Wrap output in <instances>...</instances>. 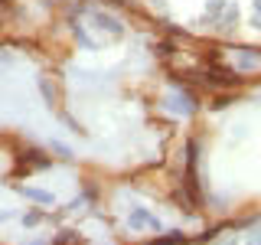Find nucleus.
<instances>
[{
	"mask_svg": "<svg viewBox=\"0 0 261 245\" xmlns=\"http://www.w3.org/2000/svg\"><path fill=\"white\" fill-rule=\"evenodd\" d=\"M179 242H183V235H179V232H170L167 239H153L150 245H179Z\"/></svg>",
	"mask_w": 261,
	"mask_h": 245,
	"instance_id": "obj_1",
	"label": "nucleus"
},
{
	"mask_svg": "<svg viewBox=\"0 0 261 245\" xmlns=\"http://www.w3.org/2000/svg\"><path fill=\"white\" fill-rule=\"evenodd\" d=\"M27 196H33V200H39V203H53V196L49 193H39V190H23Z\"/></svg>",
	"mask_w": 261,
	"mask_h": 245,
	"instance_id": "obj_2",
	"label": "nucleus"
}]
</instances>
